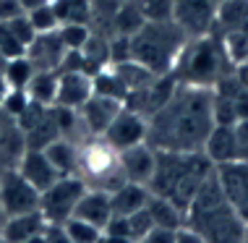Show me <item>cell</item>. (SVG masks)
Segmentation results:
<instances>
[{
  "label": "cell",
  "instance_id": "6da1fadb",
  "mask_svg": "<svg viewBox=\"0 0 248 243\" xmlns=\"http://www.w3.org/2000/svg\"><path fill=\"white\" fill-rule=\"evenodd\" d=\"M212 126V89L178 81L165 105L146 118V141L154 149L201 152Z\"/></svg>",
  "mask_w": 248,
  "mask_h": 243
},
{
  "label": "cell",
  "instance_id": "7a4b0ae2",
  "mask_svg": "<svg viewBox=\"0 0 248 243\" xmlns=\"http://www.w3.org/2000/svg\"><path fill=\"white\" fill-rule=\"evenodd\" d=\"M214 165L206 160L204 152H172V149H157V162L149 178V191L154 196H162L172 201L178 209L191 204L193 194L201 188L206 178L212 175Z\"/></svg>",
  "mask_w": 248,
  "mask_h": 243
},
{
  "label": "cell",
  "instance_id": "3957f363",
  "mask_svg": "<svg viewBox=\"0 0 248 243\" xmlns=\"http://www.w3.org/2000/svg\"><path fill=\"white\" fill-rule=\"evenodd\" d=\"M183 222L193 227L204 243H238L246 235V222L238 217V212L227 201L214 170L193 194L191 204L186 207Z\"/></svg>",
  "mask_w": 248,
  "mask_h": 243
},
{
  "label": "cell",
  "instance_id": "277c9868",
  "mask_svg": "<svg viewBox=\"0 0 248 243\" xmlns=\"http://www.w3.org/2000/svg\"><path fill=\"white\" fill-rule=\"evenodd\" d=\"M186 32L172 21H144L128 37V58L152 73H172L175 60L186 45Z\"/></svg>",
  "mask_w": 248,
  "mask_h": 243
},
{
  "label": "cell",
  "instance_id": "5b68a950",
  "mask_svg": "<svg viewBox=\"0 0 248 243\" xmlns=\"http://www.w3.org/2000/svg\"><path fill=\"white\" fill-rule=\"evenodd\" d=\"M230 71H235V68L230 65V60H227L225 50H222V39H219L217 32H209V34L186 39L183 50H180V55L175 60L172 76L180 84H193V86L212 89Z\"/></svg>",
  "mask_w": 248,
  "mask_h": 243
},
{
  "label": "cell",
  "instance_id": "8992f818",
  "mask_svg": "<svg viewBox=\"0 0 248 243\" xmlns=\"http://www.w3.org/2000/svg\"><path fill=\"white\" fill-rule=\"evenodd\" d=\"M86 191V180L78 173L60 175L55 183H50L39 194V212L47 222H65L76 209V201Z\"/></svg>",
  "mask_w": 248,
  "mask_h": 243
},
{
  "label": "cell",
  "instance_id": "52a82bcc",
  "mask_svg": "<svg viewBox=\"0 0 248 243\" xmlns=\"http://www.w3.org/2000/svg\"><path fill=\"white\" fill-rule=\"evenodd\" d=\"M0 207L5 217L39 209V191L16 170V165L0 170Z\"/></svg>",
  "mask_w": 248,
  "mask_h": 243
},
{
  "label": "cell",
  "instance_id": "ba28073f",
  "mask_svg": "<svg viewBox=\"0 0 248 243\" xmlns=\"http://www.w3.org/2000/svg\"><path fill=\"white\" fill-rule=\"evenodd\" d=\"M219 0H172V21L186 32V37H201L214 32Z\"/></svg>",
  "mask_w": 248,
  "mask_h": 243
},
{
  "label": "cell",
  "instance_id": "9c48e42d",
  "mask_svg": "<svg viewBox=\"0 0 248 243\" xmlns=\"http://www.w3.org/2000/svg\"><path fill=\"white\" fill-rule=\"evenodd\" d=\"M214 175H217L227 201L238 212V217L248 222V162L232 160V162H225V165H217Z\"/></svg>",
  "mask_w": 248,
  "mask_h": 243
},
{
  "label": "cell",
  "instance_id": "30bf717a",
  "mask_svg": "<svg viewBox=\"0 0 248 243\" xmlns=\"http://www.w3.org/2000/svg\"><path fill=\"white\" fill-rule=\"evenodd\" d=\"M102 139L115 152L133 144H141V141H146V118L128 110V107H120V113L112 118V123L105 128Z\"/></svg>",
  "mask_w": 248,
  "mask_h": 243
},
{
  "label": "cell",
  "instance_id": "8fae6325",
  "mask_svg": "<svg viewBox=\"0 0 248 243\" xmlns=\"http://www.w3.org/2000/svg\"><path fill=\"white\" fill-rule=\"evenodd\" d=\"M154 162H157V149L149 141L125 146V149L118 152V165L123 170L125 180H131V183H144V186L149 183L154 173Z\"/></svg>",
  "mask_w": 248,
  "mask_h": 243
},
{
  "label": "cell",
  "instance_id": "7c38bea8",
  "mask_svg": "<svg viewBox=\"0 0 248 243\" xmlns=\"http://www.w3.org/2000/svg\"><path fill=\"white\" fill-rule=\"evenodd\" d=\"M94 94V81L92 73H86L81 68H71V71H58V89H55V105L65 107H81L86 99Z\"/></svg>",
  "mask_w": 248,
  "mask_h": 243
},
{
  "label": "cell",
  "instance_id": "4fadbf2b",
  "mask_svg": "<svg viewBox=\"0 0 248 243\" xmlns=\"http://www.w3.org/2000/svg\"><path fill=\"white\" fill-rule=\"evenodd\" d=\"M123 102L120 99H112V97H105V94H92L86 102L78 107V115H81V123H84V131L89 136H102L105 128L112 123V118L120 113Z\"/></svg>",
  "mask_w": 248,
  "mask_h": 243
},
{
  "label": "cell",
  "instance_id": "5bb4252c",
  "mask_svg": "<svg viewBox=\"0 0 248 243\" xmlns=\"http://www.w3.org/2000/svg\"><path fill=\"white\" fill-rule=\"evenodd\" d=\"M65 55V45L60 39L58 29L45 32V34H34V39L26 47V58L31 60L37 71H58Z\"/></svg>",
  "mask_w": 248,
  "mask_h": 243
},
{
  "label": "cell",
  "instance_id": "9a60e30c",
  "mask_svg": "<svg viewBox=\"0 0 248 243\" xmlns=\"http://www.w3.org/2000/svg\"><path fill=\"white\" fill-rule=\"evenodd\" d=\"M16 170L21 173L39 194L60 178L58 170L52 167V162L47 160V154H45V149H24L16 160Z\"/></svg>",
  "mask_w": 248,
  "mask_h": 243
},
{
  "label": "cell",
  "instance_id": "2e32d148",
  "mask_svg": "<svg viewBox=\"0 0 248 243\" xmlns=\"http://www.w3.org/2000/svg\"><path fill=\"white\" fill-rule=\"evenodd\" d=\"M201 152L214 167L225 162L238 160V141H235V123H214L209 136H206Z\"/></svg>",
  "mask_w": 248,
  "mask_h": 243
},
{
  "label": "cell",
  "instance_id": "e0dca14e",
  "mask_svg": "<svg viewBox=\"0 0 248 243\" xmlns=\"http://www.w3.org/2000/svg\"><path fill=\"white\" fill-rule=\"evenodd\" d=\"M42 212L34 209V212H24V214H11L5 217V225L0 230V241H13V243H39V233L45 227Z\"/></svg>",
  "mask_w": 248,
  "mask_h": 243
},
{
  "label": "cell",
  "instance_id": "ac0fdd59",
  "mask_svg": "<svg viewBox=\"0 0 248 243\" xmlns=\"http://www.w3.org/2000/svg\"><path fill=\"white\" fill-rule=\"evenodd\" d=\"M71 217H81V220L92 222V225H97V227H105L112 217L110 194L102 191V188L86 186V191L81 194V199L76 201V209H73Z\"/></svg>",
  "mask_w": 248,
  "mask_h": 243
},
{
  "label": "cell",
  "instance_id": "d6986e66",
  "mask_svg": "<svg viewBox=\"0 0 248 243\" xmlns=\"http://www.w3.org/2000/svg\"><path fill=\"white\" fill-rule=\"evenodd\" d=\"M152 191L149 186L144 183H131L125 180L123 186H118L115 191L110 194V207H112V214H120V217H128V214L139 212V209L146 207Z\"/></svg>",
  "mask_w": 248,
  "mask_h": 243
},
{
  "label": "cell",
  "instance_id": "ffe728a7",
  "mask_svg": "<svg viewBox=\"0 0 248 243\" xmlns=\"http://www.w3.org/2000/svg\"><path fill=\"white\" fill-rule=\"evenodd\" d=\"M78 141L73 139H65V136H58L55 141H50L45 146V154L47 160L52 162V167L58 170V175H73L78 173Z\"/></svg>",
  "mask_w": 248,
  "mask_h": 243
},
{
  "label": "cell",
  "instance_id": "44dd1931",
  "mask_svg": "<svg viewBox=\"0 0 248 243\" xmlns=\"http://www.w3.org/2000/svg\"><path fill=\"white\" fill-rule=\"evenodd\" d=\"M248 26V0H219L217 16H214V32H232Z\"/></svg>",
  "mask_w": 248,
  "mask_h": 243
},
{
  "label": "cell",
  "instance_id": "7402d4cb",
  "mask_svg": "<svg viewBox=\"0 0 248 243\" xmlns=\"http://www.w3.org/2000/svg\"><path fill=\"white\" fill-rule=\"evenodd\" d=\"M52 8L60 24H94L92 0H52Z\"/></svg>",
  "mask_w": 248,
  "mask_h": 243
},
{
  "label": "cell",
  "instance_id": "603a6c76",
  "mask_svg": "<svg viewBox=\"0 0 248 243\" xmlns=\"http://www.w3.org/2000/svg\"><path fill=\"white\" fill-rule=\"evenodd\" d=\"M55 89H58V71H34L31 81L26 84L29 99L39 105H55Z\"/></svg>",
  "mask_w": 248,
  "mask_h": 243
},
{
  "label": "cell",
  "instance_id": "cb8c5ba5",
  "mask_svg": "<svg viewBox=\"0 0 248 243\" xmlns=\"http://www.w3.org/2000/svg\"><path fill=\"white\" fill-rule=\"evenodd\" d=\"M146 212H149L154 225H162V227H180L186 220L183 209H178L172 201H167L162 196H154V194L146 201Z\"/></svg>",
  "mask_w": 248,
  "mask_h": 243
},
{
  "label": "cell",
  "instance_id": "d4e9b609",
  "mask_svg": "<svg viewBox=\"0 0 248 243\" xmlns=\"http://www.w3.org/2000/svg\"><path fill=\"white\" fill-rule=\"evenodd\" d=\"M0 71H3V76H5V81H8L11 89H26V84L31 81V76H34L37 68L31 65V60L26 55H18V58L3 60Z\"/></svg>",
  "mask_w": 248,
  "mask_h": 243
},
{
  "label": "cell",
  "instance_id": "484cf974",
  "mask_svg": "<svg viewBox=\"0 0 248 243\" xmlns=\"http://www.w3.org/2000/svg\"><path fill=\"white\" fill-rule=\"evenodd\" d=\"M65 235H68V243H97L102 241V227L92 225L81 217H68L63 222Z\"/></svg>",
  "mask_w": 248,
  "mask_h": 243
},
{
  "label": "cell",
  "instance_id": "4316f807",
  "mask_svg": "<svg viewBox=\"0 0 248 243\" xmlns=\"http://www.w3.org/2000/svg\"><path fill=\"white\" fill-rule=\"evenodd\" d=\"M141 13L144 21H165L172 18V0H128Z\"/></svg>",
  "mask_w": 248,
  "mask_h": 243
},
{
  "label": "cell",
  "instance_id": "83f0119b",
  "mask_svg": "<svg viewBox=\"0 0 248 243\" xmlns=\"http://www.w3.org/2000/svg\"><path fill=\"white\" fill-rule=\"evenodd\" d=\"M26 18H29L31 29H34L37 34L55 32L60 26L58 16H55V8H52V0H50V3H45V5H39V8H34V11H29V13H26Z\"/></svg>",
  "mask_w": 248,
  "mask_h": 243
},
{
  "label": "cell",
  "instance_id": "f1b7e54d",
  "mask_svg": "<svg viewBox=\"0 0 248 243\" xmlns=\"http://www.w3.org/2000/svg\"><path fill=\"white\" fill-rule=\"evenodd\" d=\"M58 34L63 39L65 50H81L86 45V39L92 37V26L89 24H60Z\"/></svg>",
  "mask_w": 248,
  "mask_h": 243
},
{
  "label": "cell",
  "instance_id": "f546056e",
  "mask_svg": "<svg viewBox=\"0 0 248 243\" xmlns=\"http://www.w3.org/2000/svg\"><path fill=\"white\" fill-rule=\"evenodd\" d=\"M0 55H3V60L26 55V42H21V39L13 34L8 24H0Z\"/></svg>",
  "mask_w": 248,
  "mask_h": 243
},
{
  "label": "cell",
  "instance_id": "4dcf8cb0",
  "mask_svg": "<svg viewBox=\"0 0 248 243\" xmlns=\"http://www.w3.org/2000/svg\"><path fill=\"white\" fill-rule=\"evenodd\" d=\"M29 102H31V99H29V94H26V89H8V94H5L3 107H0V110L16 120L26 110V107H29Z\"/></svg>",
  "mask_w": 248,
  "mask_h": 243
},
{
  "label": "cell",
  "instance_id": "1f68e13d",
  "mask_svg": "<svg viewBox=\"0 0 248 243\" xmlns=\"http://www.w3.org/2000/svg\"><path fill=\"white\" fill-rule=\"evenodd\" d=\"M125 0H92V11H94V18H107V24H110L112 13H115L120 5H123Z\"/></svg>",
  "mask_w": 248,
  "mask_h": 243
},
{
  "label": "cell",
  "instance_id": "d6a6232c",
  "mask_svg": "<svg viewBox=\"0 0 248 243\" xmlns=\"http://www.w3.org/2000/svg\"><path fill=\"white\" fill-rule=\"evenodd\" d=\"M175 230L178 227H162V225H152V230L146 233V243H175Z\"/></svg>",
  "mask_w": 248,
  "mask_h": 243
},
{
  "label": "cell",
  "instance_id": "836d02e7",
  "mask_svg": "<svg viewBox=\"0 0 248 243\" xmlns=\"http://www.w3.org/2000/svg\"><path fill=\"white\" fill-rule=\"evenodd\" d=\"M235 141H238V160L248 162V118L235 123Z\"/></svg>",
  "mask_w": 248,
  "mask_h": 243
},
{
  "label": "cell",
  "instance_id": "e575fe53",
  "mask_svg": "<svg viewBox=\"0 0 248 243\" xmlns=\"http://www.w3.org/2000/svg\"><path fill=\"white\" fill-rule=\"evenodd\" d=\"M21 13H24V8H21L18 0H0V24H5V21H11V18L21 16Z\"/></svg>",
  "mask_w": 248,
  "mask_h": 243
},
{
  "label": "cell",
  "instance_id": "d590c367",
  "mask_svg": "<svg viewBox=\"0 0 248 243\" xmlns=\"http://www.w3.org/2000/svg\"><path fill=\"white\" fill-rule=\"evenodd\" d=\"M18 3H21V8H24V13H29V11H34V8H39V5L50 3V0H18Z\"/></svg>",
  "mask_w": 248,
  "mask_h": 243
},
{
  "label": "cell",
  "instance_id": "8d00e7d4",
  "mask_svg": "<svg viewBox=\"0 0 248 243\" xmlns=\"http://www.w3.org/2000/svg\"><path fill=\"white\" fill-rule=\"evenodd\" d=\"M8 81H5V76H3V71H0V107H3V99H5V94H8Z\"/></svg>",
  "mask_w": 248,
  "mask_h": 243
},
{
  "label": "cell",
  "instance_id": "74e56055",
  "mask_svg": "<svg viewBox=\"0 0 248 243\" xmlns=\"http://www.w3.org/2000/svg\"><path fill=\"white\" fill-rule=\"evenodd\" d=\"M3 225H5V212H3V207H0V230H3Z\"/></svg>",
  "mask_w": 248,
  "mask_h": 243
},
{
  "label": "cell",
  "instance_id": "f35d334b",
  "mask_svg": "<svg viewBox=\"0 0 248 243\" xmlns=\"http://www.w3.org/2000/svg\"><path fill=\"white\" fill-rule=\"evenodd\" d=\"M243 241H248V222H246V235H243Z\"/></svg>",
  "mask_w": 248,
  "mask_h": 243
},
{
  "label": "cell",
  "instance_id": "ab89813d",
  "mask_svg": "<svg viewBox=\"0 0 248 243\" xmlns=\"http://www.w3.org/2000/svg\"><path fill=\"white\" fill-rule=\"evenodd\" d=\"M0 65H3V55H0Z\"/></svg>",
  "mask_w": 248,
  "mask_h": 243
}]
</instances>
